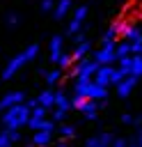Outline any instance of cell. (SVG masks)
Returning a JSON list of instances; mask_svg holds the SVG:
<instances>
[{
    "mask_svg": "<svg viewBox=\"0 0 142 147\" xmlns=\"http://www.w3.org/2000/svg\"><path fill=\"white\" fill-rule=\"evenodd\" d=\"M101 142H98V136H92V138H87V142H85V147H98Z\"/></svg>",
    "mask_w": 142,
    "mask_h": 147,
    "instance_id": "4fadbf2b",
    "label": "cell"
},
{
    "mask_svg": "<svg viewBox=\"0 0 142 147\" xmlns=\"http://www.w3.org/2000/svg\"><path fill=\"white\" fill-rule=\"evenodd\" d=\"M7 136H9V140H11V142H16V140L21 138V133H18L16 129H9V131H7Z\"/></svg>",
    "mask_w": 142,
    "mask_h": 147,
    "instance_id": "5bb4252c",
    "label": "cell"
},
{
    "mask_svg": "<svg viewBox=\"0 0 142 147\" xmlns=\"http://www.w3.org/2000/svg\"><path fill=\"white\" fill-rule=\"evenodd\" d=\"M126 147H140V145H137V142H135V140H131V142H128V145H126Z\"/></svg>",
    "mask_w": 142,
    "mask_h": 147,
    "instance_id": "603a6c76",
    "label": "cell"
},
{
    "mask_svg": "<svg viewBox=\"0 0 142 147\" xmlns=\"http://www.w3.org/2000/svg\"><path fill=\"white\" fill-rule=\"evenodd\" d=\"M71 64V57H62V67H69Z\"/></svg>",
    "mask_w": 142,
    "mask_h": 147,
    "instance_id": "7402d4cb",
    "label": "cell"
},
{
    "mask_svg": "<svg viewBox=\"0 0 142 147\" xmlns=\"http://www.w3.org/2000/svg\"><path fill=\"white\" fill-rule=\"evenodd\" d=\"M39 103H41L44 108H48V106H53V103H55V96H53L50 92H44V94L39 96Z\"/></svg>",
    "mask_w": 142,
    "mask_h": 147,
    "instance_id": "52a82bcc",
    "label": "cell"
},
{
    "mask_svg": "<svg viewBox=\"0 0 142 147\" xmlns=\"http://www.w3.org/2000/svg\"><path fill=\"white\" fill-rule=\"evenodd\" d=\"M112 140H115V136H112V133H98V142H101V145H108V147H110V145H112Z\"/></svg>",
    "mask_w": 142,
    "mask_h": 147,
    "instance_id": "9c48e42d",
    "label": "cell"
},
{
    "mask_svg": "<svg viewBox=\"0 0 142 147\" xmlns=\"http://www.w3.org/2000/svg\"><path fill=\"white\" fill-rule=\"evenodd\" d=\"M103 96H105V90L101 85H89L87 87V99H94L96 101V99H103Z\"/></svg>",
    "mask_w": 142,
    "mask_h": 147,
    "instance_id": "8992f818",
    "label": "cell"
},
{
    "mask_svg": "<svg viewBox=\"0 0 142 147\" xmlns=\"http://www.w3.org/2000/svg\"><path fill=\"white\" fill-rule=\"evenodd\" d=\"M27 117H30L27 106H11L9 113H5L2 122H5L7 129H21L23 124H27Z\"/></svg>",
    "mask_w": 142,
    "mask_h": 147,
    "instance_id": "6da1fadb",
    "label": "cell"
},
{
    "mask_svg": "<svg viewBox=\"0 0 142 147\" xmlns=\"http://www.w3.org/2000/svg\"><path fill=\"white\" fill-rule=\"evenodd\" d=\"M60 136H62V138H73V136H76V129L66 124V126H62V129H60Z\"/></svg>",
    "mask_w": 142,
    "mask_h": 147,
    "instance_id": "ba28073f",
    "label": "cell"
},
{
    "mask_svg": "<svg viewBox=\"0 0 142 147\" xmlns=\"http://www.w3.org/2000/svg\"><path fill=\"white\" fill-rule=\"evenodd\" d=\"M87 119H92V117H96V103H94V99H85V103L78 108Z\"/></svg>",
    "mask_w": 142,
    "mask_h": 147,
    "instance_id": "277c9868",
    "label": "cell"
},
{
    "mask_svg": "<svg viewBox=\"0 0 142 147\" xmlns=\"http://www.w3.org/2000/svg\"><path fill=\"white\" fill-rule=\"evenodd\" d=\"M21 99H23V94L14 92V94H9V96H5V99L0 101V108H11V106H18V103H21Z\"/></svg>",
    "mask_w": 142,
    "mask_h": 147,
    "instance_id": "5b68a950",
    "label": "cell"
},
{
    "mask_svg": "<svg viewBox=\"0 0 142 147\" xmlns=\"http://www.w3.org/2000/svg\"><path fill=\"white\" fill-rule=\"evenodd\" d=\"M131 87H133V80H124V83L119 85V94H121V96H126V94L131 92Z\"/></svg>",
    "mask_w": 142,
    "mask_h": 147,
    "instance_id": "30bf717a",
    "label": "cell"
},
{
    "mask_svg": "<svg viewBox=\"0 0 142 147\" xmlns=\"http://www.w3.org/2000/svg\"><path fill=\"white\" fill-rule=\"evenodd\" d=\"M98 147H108V145H98Z\"/></svg>",
    "mask_w": 142,
    "mask_h": 147,
    "instance_id": "d4e9b609",
    "label": "cell"
},
{
    "mask_svg": "<svg viewBox=\"0 0 142 147\" xmlns=\"http://www.w3.org/2000/svg\"><path fill=\"white\" fill-rule=\"evenodd\" d=\"M0 147H11V140H9L7 131H0Z\"/></svg>",
    "mask_w": 142,
    "mask_h": 147,
    "instance_id": "8fae6325",
    "label": "cell"
},
{
    "mask_svg": "<svg viewBox=\"0 0 142 147\" xmlns=\"http://www.w3.org/2000/svg\"><path fill=\"white\" fill-rule=\"evenodd\" d=\"M133 14H135V18H137V21H142V0H137V9H135Z\"/></svg>",
    "mask_w": 142,
    "mask_h": 147,
    "instance_id": "e0dca14e",
    "label": "cell"
},
{
    "mask_svg": "<svg viewBox=\"0 0 142 147\" xmlns=\"http://www.w3.org/2000/svg\"><path fill=\"white\" fill-rule=\"evenodd\" d=\"M126 145H128V142H126V140H124V138H115V140H112V145H110V147H126Z\"/></svg>",
    "mask_w": 142,
    "mask_h": 147,
    "instance_id": "9a60e30c",
    "label": "cell"
},
{
    "mask_svg": "<svg viewBox=\"0 0 142 147\" xmlns=\"http://www.w3.org/2000/svg\"><path fill=\"white\" fill-rule=\"evenodd\" d=\"M44 122H46V110H44V106H41V108H34V110L30 113V117H27V126H30L32 131H39V129L44 126Z\"/></svg>",
    "mask_w": 142,
    "mask_h": 147,
    "instance_id": "3957f363",
    "label": "cell"
},
{
    "mask_svg": "<svg viewBox=\"0 0 142 147\" xmlns=\"http://www.w3.org/2000/svg\"><path fill=\"white\" fill-rule=\"evenodd\" d=\"M57 76H60V74H57V71H53V74L48 76V80H50V83H55V80H57Z\"/></svg>",
    "mask_w": 142,
    "mask_h": 147,
    "instance_id": "44dd1931",
    "label": "cell"
},
{
    "mask_svg": "<svg viewBox=\"0 0 142 147\" xmlns=\"http://www.w3.org/2000/svg\"><path fill=\"white\" fill-rule=\"evenodd\" d=\"M133 140H135V142H137V145H140V147H142V129H140V131H137V133H135V138H133Z\"/></svg>",
    "mask_w": 142,
    "mask_h": 147,
    "instance_id": "d6986e66",
    "label": "cell"
},
{
    "mask_svg": "<svg viewBox=\"0 0 142 147\" xmlns=\"http://www.w3.org/2000/svg\"><path fill=\"white\" fill-rule=\"evenodd\" d=\"M110 55H112V46H108V48H105L103 53H98V60H103V62H108V60H112Z\"/></svg>",
    "mask_w": 142,
    "mask_h": 147,
    "instance_id": "7c38bea8",
    "label": "cell"
},
{
    "mask_svg": "<svg viewBox=\"0 0 142 147\" xmlns=\"http://www.w3.org/2000/svg\"><path fill=\"white\" fill-rule=\"evenodd\" d=\"M64 115H66V110H62V108H57L53 117H55V122H60V119H64Z\"/></svg>",
    "mask_w": 142,
    "mask_h": 147,
    "instance_id": "2e32d148",
    "label": "cell"
},
{
    "mask_svg": "<svg viewBox=\"0 0 142 147\" xmlns=\"http://www.w3.org/2000/svg\"><path fill=\"white\" fill-rule=\"evenodd\" d=\"M66 7H69V2H66V0H64V2H62V5H60V9H57V14H64V11H66Z\"/></svg>",
    "mask_w": 142,
    "mask_h": 147,
    "instance_id": "ffe728a7",
    "label": "cell"
},
{
    "mask_svg": "<svg viewBox=\"0 0 142 147\" xmlns=\"http://www.w3.org/2000/svg\"><path fill=\"white\" fill-rule=\"evenodd\" d=\"M46 147H48V145H46Z\"/></svg>",
    "mask_w": 142,
    "mask_h": 147,
    "instance_id": "484cf974",
    "label": "cell"
},
{
    "mask_svg": "<svg viewBox=\"0 0 142 147\" xmlns=\"http://www.w3.org/2000/svg\"><path fill=\"white\" fill-rule=\"evenodd\" d=\"M53 122H44V126L39 129V131H34V136H32V145L34 147H46L50 140H53Z\"/></svg>",
    "mask_w": 142,
    "mask_h": 147,
    "instance_id": "7a4b0ae2",
    "label": "cell"
},
{
    "mask_svg": "<svg viewBox=\"0 0 142 147\" xmlns=\"http://www.w3.org/2000/svg\"><path fill=\"white\" fill-rule=\"evenodd\" d=\"M57 147H66V142H60V145H57Z\"/></svg>",
    "mask_w": 142,
    "mask_h": 147,
    "instance_id": "cb8c5ba5",
    "label": "cell"
},
{
    "mask_svg": "<svg viewBox=\"0 0 142 147\" xmlns=\"http://www.w3.org/2000/svg\"><path fill=\"white\" fill-rule=\"evenodd\" d=\"M133 71H135V74H140V71H142V62H137V60H135V62H133Z\"/></svg>",
    "mask_w": 142,
    "mask_h": 147,
    "instance_id": "ac0fdd59",
    "label": "cell"
}]
</instances>
